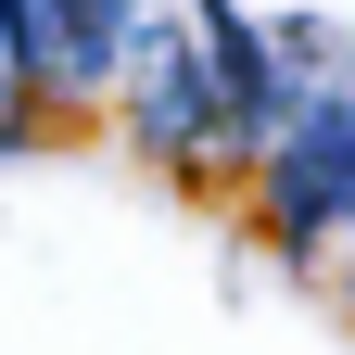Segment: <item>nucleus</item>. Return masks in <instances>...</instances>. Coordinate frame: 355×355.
<instances>
[{
  "label": "nucleus",
  "instance_id": "obj_1",
  "mask_svg": "<svg viewBox=\"0 0 355 355\" xmlns=\"http://www.w3.org/2000/svg\"><path fill=\"white\" fill-rule=\"evenodd\" d=\"M254 203L279 241H355V89L343 76H304L292 127L254 153Z\"/></svg>",
  "mask_w": 355,
  "mask_h": 355
},
{
  "label": "nucleus",
  "instance_id": "obj_2",
  "mask_svg": "<svg viewBox=\"0 0 355 355\" xmlns=\"http://www.w3.org/2000/svg\"><path fill=\"white\" fill-rule=\"evenodd\" d=\"M26 26H38L51 102H102V89H127V64H140L153 0H26Z\"/></svg>",
  "mask_w": 355,
  "mask_h": 355
}]
</instances>
